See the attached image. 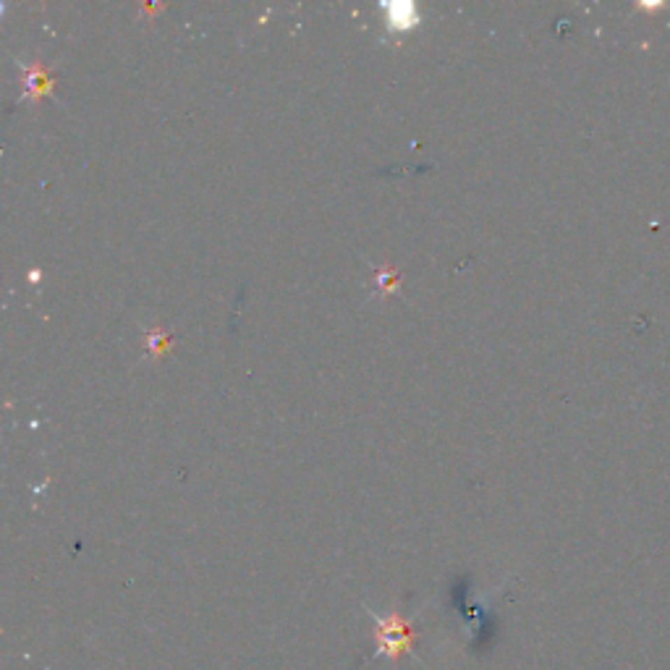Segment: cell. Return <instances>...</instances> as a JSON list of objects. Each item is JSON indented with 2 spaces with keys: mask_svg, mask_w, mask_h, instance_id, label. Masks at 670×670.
<instances>
[{
  "mask_svg": "<svg viewBox=\"0 0 670 670\" xmlns=\"http://www.w3.org/2000/svg\"><path fill=\"white\" fill-rule=\"evenodd\" d=\"M375 655L398 660L400 655L411 652L414 647V634L406 626L400 615H375Z\"/></svg>",
  "mask_w": 670,
  "mask_h": 670,
  "instance_id": "obj_1",
  "label": "cell"
},
{
  "mask_svg": "<svg viewBox=\"0 0 670 670\" xmlns=\"http://www.w3.org/2000/svg\"><path fill=\"white\" fill-rule=\"evenodd\" d=\"M388 11H391V24L398 29L411 27L417 21V8L411 3H393V6H388Z\"/></svg>",
  "mask_w": 670,
  "mask_h": 670,
  "instance_id": "obj_2",
  "label": "cell"
},
{
  "mask_svg": "<svg viewBox=\"0 0 670 670\" xmlns=\"http://www.w3.org/2000/svg\"><path fill=\"white\" fill-rule=\"evenodd\" d=\"M45 84H48V79H45V71H42V69H37V71H34V74L29 76V79H27V87H29L32 92L45 90Z\"/></svg>",
  "mask_w": 670,
  "mask_h": 670,
  "instance_id": "obj_3",
  "label": "cell"
},
{
  "mask_svg": "<svg viewBox=\"0 0 670 670\" xmlns=\"http://www.w3.org/2000/svg\"><path fill=\"white\" fill-rule=\"evenodd\" d=\"M165 340H168V335H162V333H158V330H152L150 335H147V343H150L152 354H158V351L165 346Z\"/></svg>",
  "mask_w": 670,
  "mask_h": 670,
  "instance_id": "obj_4",
  "label": "cell"
}]
</instances>
